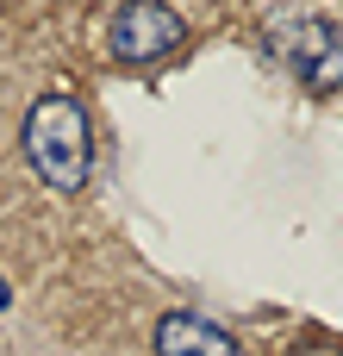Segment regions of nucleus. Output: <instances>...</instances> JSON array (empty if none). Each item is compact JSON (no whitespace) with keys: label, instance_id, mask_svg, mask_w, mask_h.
<instances>
[{"label":"nucleus","instance_id":"obj_1","mask_svg":"<svg viewBox=\"0 0 343 356\" xmlns=\"http://www.w3.org/2000/svg\"><path fill=\"white\" fill-rule=\"evenodd\" d=\"M25 156H31V169L50 188H62V194L81 188L87 169H94V131H87L81 100H69V94L31 100V113H25Z\"/></svg>","mask_w":343,"mask_h":356},{"label":"nucleus","instance_id":"obj_2","mask_svg":"<svg viewBox=\"0 0 343 356\" xmlns=\"http://www.w3.org/2000/svg\"><path fill=\"white\" fill-rule=\"evenodd\" d=\"M112 56L125 63H162L175 44H181V13H169L162 0H131L112 13Z\"/></svg>","mask_w":343,"mask_h":356},{"label":"nucleus","instance_id":"obj_3","mask_svg":"<svg viewBox=\"0 0 343 356\" xmlns=\"http://www.w3.org/2000/svg\"><path fill=\"white\" fill-rule=\"evenodd\" d=\"M281 63L306 81V88H337L343 81V31L331 19H306V25H287L275 38Z\"/></svg>","mask_w":343,"mask_h":356},{"label":"nucleus","instance_id":"obj_4","mask_svg":"<svg viewBox=\"0 0 343 356\" xmlns=\"http://www.w3.org/2000/svg\"><path fill=\"white\" fill-rule=\"evenodd\" d=\"M156 356H237V344L200 313H169L156 325Z\"/></svg>","mask_w":343,"mask_h":356}]
</instances>
